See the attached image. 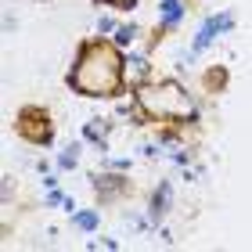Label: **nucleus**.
<instances>
[{
  "instance_id": "nucleus-1",
  "label": "nucleus",
  "mask_w": 252,
  "mask_h": 252,
  "mask_svg": "<svg viewBox=\"0 0 252 252\" xmlns=\"http://www.w3.org/2000/svg\"><path fill=\"white\" fill-rule=\"evenodd\" d=\"M231 15H220V18H209V22H205V26H202V32H198V40H194V51H202L205 47V43H209L213 36H220V32L223 29H231Z\"/></svg>"
},
{
  "instance_id": "nucleus-2",
  "label": "nucleus",
  "mask_w": 252,
  "mask_h": 252,
  "mask_svg": "<svg viewBox=\"0 0 252 252\" xmlns=\"http://www.w3.org/2000/svg\"><path fill=\"white\" fill-rule=\"evenodd\" d=\"M72 223L79 227V231L94 234V231H97V223H101V216H97L94 209H87V213H72Z\"/></svg>"
},
{
  "instance_id": "nucleus-3",
  "label": "nucleus",
  "mask_w": 252,
  "mask_h": 252,
  "mask_svg": "<svg viewBox=\"0 0 252 252\" xmlns=\"http://www.w3.org/2000/svg\"><path fill=\"white\" fill-rule=\"evenodd\" d=\"M180 22V0H162V26H177Z\"/></svg>"
},
{
  "instance_id": "nucleus-4",
  "label": "nucleus",
  "mask_w": 252,
  "mask_h": 252,
  "mask_svg": "<svg viewBox=\"0 0 252 252\" xmlns=\"http://www.w3.org/2000/svg\"><path fill=\"white\" fill-rule=\"evenodd\" d=\"M166 202H169V184H162V188L155 191V198H152V213H155V216H162V213H166V209H162Z\"/></svg>"
},
{
  "instance_id": "nucleus-5",
  "label": "nucleus",
  "mask_w": 252,
  "mask_h": 252,
  "mask_svg": "<svg viewBox=\"0 0 252 252\" xmlns=\"http://www.w3.org/2000/svg\"><path fill=\"white\" fill-rule=\"evenodd\" d=\"M76 162H79V144H72V148H65V155L58 158V166H62V169H72Z\"/></svg>"
},
{
  "instance_id": "nucleus-6",
  "label": "nucleus",
  "mask_w": 252,
  "mask_h": 252,
  "mask_svg": "<svg viewBox=\"0 0 252 252\" xmlns=\"http://www.w3.org/2000/svg\"><path fill=\"white\" fill-rule=\"evenodd\" d=\"M133 36H137V29H133V26H119V29H116V43H119V47L133 43Z\"/></svg>"
},
{
  "instance_id": "nucleus-7",
  "label": "nucleus",
  "mask_w": 252,
  "mask_h": 252,
  "mask_svg": "<svg viewBox=\"0 0 252 252\" xmlns=\"http://www.w3.org/2000/svg\"><path fill=\"white\" fill-rule=\"evenodd\" d=\"M65 202V194L58 191V188H51V194H47V205H62Z\"/></svg>"
},
{
  "instance_id": "nucleus-8",
  "label": "nucleus",
  "mask_w": 252,
  "mask_h": 252,
  "mask_svg": "<svg viewBox=\"0 0 252 252\" xmlns=\"http://www.w3.org/2000/svg\"><path fill=\"white\" fill-rule=\"evenodd\" d=\"M97 4H101V0H97ZM105 4H116L119 11H130V7L137 4V0H105Z\"/></svg>"
}]
</instances>
